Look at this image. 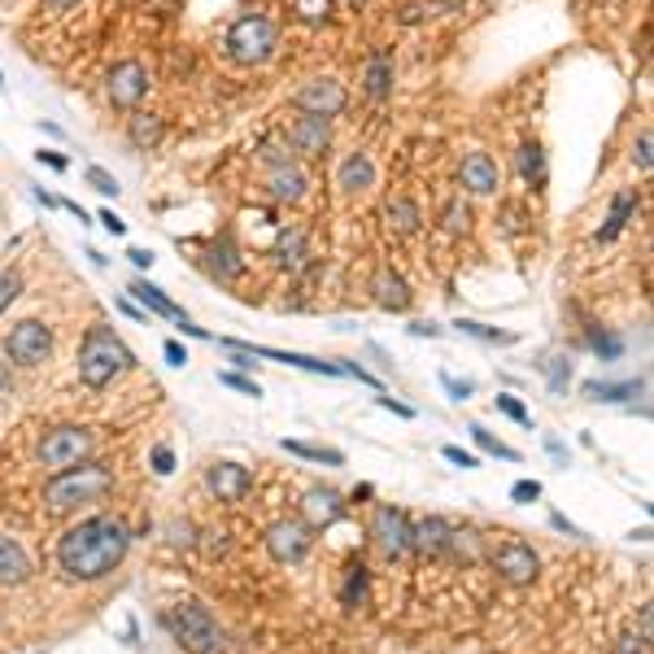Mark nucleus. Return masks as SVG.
Listing matches in <instances>:
<instances>
[{"label":"nucleus","mask_w":654,"mask_h":654,"mask_svg":"<svg viewBox=\"0 0 654 654\" xmlns=\"http://www.w3.org/2000/svg\"><path fill=\"white\" fill-rule=\"evenodd\" d=\"M131 550V528L118 515L79 519L58 537V567L66 580H105Z\"/></svg>","instance_id":"nucleus-1"},{"label":"nucleus","mask_w":654,"mask_h":654,"mask_svg":"<svg viewBox=\"0 0 654 654\" xmlns=\"http://www.w3.org/2000/svg\"><path fill=\"white\" fill-rule=\"evenodd\" d=\"M275 53H279V23L266 10H244V14H236L227 23V32H223V58L231 66L257 71Z\"/></svg>","instance_id":"nucleus-2"},{"label":"nucleus","mask_w":654,"mask_h":654,"mask_svg":"<svg viewBox=\"0 0 654 654\" xmlns=\"http://www.w3.org/2000/svg\"><path fill=\"white\" fill-rule=\"evenodd\" d=\"M131 350L123 345V337L110 323H92L84 341H79V380L88 389H110L123 372H131Z\"/></svg>","instance_id":"nucleus-3"},{"label":"nucleus","mask_w":654,"mask_h":654,"mask_svg":"<svg viewBox=\"0 0 654 654\" xmlns=\"http://www.w3.org/2000/svg\"><path fill=\"white\" fill-rule=\"evenodd\" d=\"M110 489H114V471L88 458V463H79V467H71V471H58V476L45 485V506H49V515H71V511H79V506L105 502Z\"/></svg>","instance_id":"nucleus-4"},{"label":"nucleus","mask_w":654,"mask_h":654,"mask_svg":"<svg viewBox=\"0 0 654 654\" xmlns=\"http://www.w3.org/2000/svg\"><path fill=\"white\" fill-rule=\"evenodd\" d=\"M257 162H262V192H266V201H275V205H301L305 201L310 175L284 144L262 140L257 144Z\"/></svg>","instance_id":"nucleus-5"},{"label":"nucleus","mask_w":654,"mask_h":654,"mask_svg":"<svg viewBox=\"0 0 654 654\" xmlns=\"http://www.w3.org/2000/svg\"><path fill=\"white\" fill-rule=\"evenodd\" d=\"M166 628L175 632V641L188 650V654H223L227 650V637L218 628V619L201 606V602H179L166 611Z\"/></svg>","instance_id":"nucleus-6"},{"label":"nucleus","mask_w":654,"mask_h":654,"mask_svg":"<svg viewBox=\"0 0 654 654\" xmlns=\"http://www.w3.org/2000/svg\"><path fill=\"white\" fill-rule=\"evenodd\" d=\"M40 467H49L53 476L58 471H71V467H79V463H88V454H92V432L88 428H53V432H45L40 437Z\"/></svg>","instance_id":"nucleus-7"},{"label":"nucleus","mask_w":654,"mask_h":654,"mask_svg":"<svg viewBox=\"0 0 654 654\" xmlns=\"http://www.w3.org/2000/svg\"><path fill=\"white\" fill-rule=\"evenodd\" d=\"M288 105L297 110V114H314V118H341L345 110H350V92H345V84L341 79H310V84H301L292 97H288Z\"/></svg>","instance_id":"nucleus-8"},{"label":"nucleus","mask_w":654,"mask_h":654,"mask_svg":"<svg viewBox=\"0 0 654 654\" xmlns=\"http://www.w3.org/2000/svg\"><path fill=\"white\" fill-rule=\"evenodd\" d=\"M5 354L14 367H40L49 354H53V327L40 323V318H23L10 327L5 337Z\"/></svg>","instance_id":"nucleus-9"},{"label":"nucleus","mask_w":654,"mask_h":654,"mask_svg":"<svg viewBox=\"0 0 654 654\" xmlns=\"http://www.w3.org/2000/svg\"><path fill=\"white\" fill-rule=\"evenodd\" d=\"M149 88H153V75H149V66L136 62V58L114 62L110 75H105V101H110L114 110H136V105L149 97Z\"/></svg>","instance_id":"nucleus-10"},{"label":"nucleus","mask_w":654,"mask_h":654,"mask_svg":"<svg viewBox=\"0 0 654 654\" xmlns=\"http://www.w3.org/2000/svg\"><path fill=\"white\" fill-rule=\"evenodd\" d=\"M284 149L301 162H314L332 149V118H314V114H297L288 127H284Z\"/></svg>","instance_id":"nucleus-11"},{"label":"nucleus","mask_w":654,"mask_h":654,"mask_svg":"<svg viewBox=\"0 0 654 654\" xmlns=\"http://www.w3.org/2000/svg\"><path fill=\"white\" fill-rule=\"evenodd\" d=\"M310 545H314V528L305 519H275L266 528V554L275 563H284V567L301 563L310 554Z\"/></svg>","instance_id":"nucleus-12"},{"label":"nucleus","mask_w":654,"mask_h":654,"mask_svg":"<svg viewBox=\"0 0 654 654\" xmlns=\"http://www.w3.org/2000/svg\"><path fill=\"white\" fill-rule=\"evenodd\" d=\"M458 188L467 197H498L502 192V166L493 153L485 149H471L458 158Z\"/></svg>","instance_id":"nucleus-13"},{"label":"nucleus","mask_w":654,"mask_h":654,"mask_svg":"<svg viewBox=\"0 0 654 654\" xmlns=\"http://www.w3.org/2000/svg\"><path fill=\"white\" fill-rule=\"evenodd\" d=\"M493 571L506 580V584H532L537 571H541V558L528 541H502L493 550Z\"/></svg>","instance_id":"nucleus-14"},{"label":"nucleus","mask_w":654,"mask_h":654,"mask_svg":"<svg viewBox=\"0 0 654 654\" xmlns=\"http://www.w3.org/2000/svg\"><path fill=\"white\" fill-rule=\"evenodd\" d=\"M372 537L389 558H406L411 554V515L402 506H380L372 519Z\"/></svg>","instance_id":"nucleus-15"},{"label":"nucleus","mask_w":654,"mask_h":654,"mask_svg":"<svg viewBox=\"0 0 654 654\" xmlns=\"http://www.w3.org/2000/svg\"><path fill=\"white\" fill-rule=\"evenodd\" d=\"M637 214H641V188H619V192L611 197V210H606L602 227L593 231V244L619 240V236L628 231V223H637Z\"/></svg>","instance_id":"nucleus-16"},{"label":"nucleus","mask_w":654,"mask_h":654,"mask_svg":"<svg viewBox=\"0 0 654 654\" xmlns=\"http://www.w3.org/2000/svg\"><path fill=\"white\" fill-rule=\"evenodd\" d=\"M205 489H210L218 502H240V498L253 489V476H249V467H240V463H214V467L205 471Z\"/></svg>","instance_id":"nucleus-17"},{"label":"nucleus","mask_w":654,"mask_h":654,"mask_svg":"<svg viewBox=\"0 0 654 654\" xmlns=\"http://www.w3.org/2000/svg\"><path fill=\"white\" fill-rule=\"evenodd\" d=\"M337 188L345 197H363L367 188H376V162L367 149H354L341 158V171H337Z\"/></svg>","instance_id":"nucleus-18"},{"label":"nucleus","mask_w":654,"mask_h":654,"mask_svg":"<svg viewBox=\"0 0 654 654\" xmlns=\"http://www.w3.org/2000/svg\"><path fill=\"white\" fill-rule=\"evenodd\" d=\"M450 537H454V524L441 519V515H428V519L411 524V550H419L424 558H445Z\"/></svg>","instance_id":"nucleus-19"},{"label":"nucleus","mask_w":654,"mask_h":654,"mask_svg":"<svg viewBox=\"0 0 654 654\" xmlns=\"http://www.w3.org/2000/svg\"><path fill=\"white\" fill-rule=\"evenodd\" d=\"M363 97L372 105H385L393 97V53L389 49H376L363 66Z\"/></svg>","instance_id":"nucleus-20"},{"label":"nucleus","mask_w":654,"mask_h":654,"mask_svg":"<svg viewBox=\"0 0 654 654\" xmlns=\"http://www.w3.org/2000/svg\"><path fill=\"white\" fill-rule=\"evenodd\" d=\"M341 515H345V498L337 489H310L301 502V519L310 528H332Z\"/></svg>","instance_id":"nucleus-21"},{"label":"nucleus","mask_w":654,"mask_h":654,"mask_svg":"<svg viewBox=\"0 0 654 654\" xmlns=\"http://www.w3.org/2000/svg\"><path fill=\"white\" fill-rule=\"evenodd\" d=\"M372 292H376V305H385V310H393V314L411 310V301H415L411 284H406V279H402V271H393V266H380V271H376Z\"/></svg>","instance_id":"nucleus-22"},{"label":"nucleus","mask_w":654,"mask_h":654,"mask_svg":"<svg viewBox=\"0 0 654 654\" xmlns=\"http://www.w3.org/2000/svg\"><path fill=\"white\" fill-rule=\"evenodd\" d=\"M385 218H389L393 236H419L424 231V210H419V201L411 192H393L385 201Z\"/></svg>","instance_id":"nucleus-23"},{"label":"nucleus","mask_w":654,"mask_h":654,"mask_svg":"<svg viewBox=\"0 0 654 654\" xmlns=\"http://www.w3.org/2000/svg\"><path fill=\"white\" fill-rule=\"evenodd\" d=\"M32 580V558L18 545V537L0 532V584H27Z\"/></svg>","instance_id":"nucleus-24"},{"label":"nucleus","mask_w":654,"mask_h":654,"mask_svg":"<svg viewBox=\"0 0 654 654\" xmlns=\"http://www.w3.org/2000/svg\"><path fill=\"white\" fill-rule=\"evenodd\" d=\"M271 257H275V266H284V271H301V266L310 262L305 227H284L279 240H275V249H271Z\"/></svg>","instance_id":"nucleus-25"},{"label":"nucleus","mask_w":654,"mask_h":654,"mask_svg":"<svg viewBox=\"0 0 654 654\" xmlns=\"http://www.w3.org/2000/svg\"><path fill=\"white\" fill-rule=\"evenodd\" d=\"M205 271H210L218 284H236V279L244 275V257H240V249H236L231 240H218V244L210 249V257H205Z\"/></svg>","instance_id":"nucleus-26"},{"label":"nucleus","mask_w":654,"mask_h":654,"mask_svg":"<svg viewBox=\"0 0 654 654\" xmlns=\"http://www.w3.org/2000/svg\"><path fill=\"white\" fill-rule=\"evenodd\" d=\"M515 166H519V179H524L532 192H541V188H545L550 171H545V149H541L537 140H524V144H519V153H515Z\"/></svg>","instance_id":"nucleus-27"},{"label":"nucleus","mask_w":654,"mask_h":654,"mask_svg":"<svg viewBox=\"0 0 654 654\" xmlns=\"http://www.w3.org/2000/svg\"><path fill=\"white\" fill-rule=\"evenodd\" d=\"M288 14L301 27H327L337 14V0H288Z\"/></svg>","instance_id":"nucleus-28"},{"label":"nucleus","mask_w":654,"mask_h":654,"mask_svg":"<svg viewBox=\"0 0 654 654\" xmlns=\"http://www.w3.org/2000/svg\"><path fill=\"white\" fill-rule=\"evenodd\" d=\"M131 292H136V301H140L149 314H162V318H175V323L184 318V310H179V305H175V301H171V297H166L158 284H149V279H136V284H131Z\"/></svg>","instance_id":"nucleus-29"},{"label":"nucleus","mask_w":654,"mask_h":654,"mask_svg":"<svg viewBox=\"0 0 654 654\" xmlns=\"http://www.w3.org/2000/svg\"><path fill=\"white\" fill-rule=\"evenodd\" d=\"M367 598H372V576H367L363 563H350L345 567V584H341V606L359 611V606H367Z\"/></svg>","instance_id":"nucleus-30"},{"label":"nucleus","mask_w":654,"mask_h":654,"mask_svg":"<svg viewBox=\"0 0 654 654\" xmlns=\"http://www.w3.org/2000/svg\"><path fill=\"white\" fill-rule=\"evenodd\" d=\"M162 136H166V123H162L158 114H136V118L127 123V140H131L136 149H158Z\"/></svg>","instance_id":"nucleus-31"},{"label":"nucleus","mask_w":654,"mask_h":654,"mask_svg":"<svg viewBox=\"0 0 654 654\" xmlns=\"http://www.w3.org/2000/svg\"><path fill=\"white\" fill-rule=\"evenodd\" d=\"M441 231H445V236H467V231H471V205L463 201V192H454V197L441 205Z\"/></svg>","instance_id":"nucleus-32"},{"label":"nucleus","mask_w":654,"mask_h":654,"mask_svg":"<svg viewBox=\"0 0 654 654\" xmlns=\"http://www.w3.org/2000/svg\"><path fill=\"white\" fill-rule=\"evenodd\" d=\"M637 393H641V380H624V385H615V380H589L584 385L589 402H624V398H637Z\"/></svg>","instance_id":"nucleus-33"},{"label":"nucleus","mask_w":654,"mask_h":654,"mask_svg":"<svg viewBox=\"0 0 654 654\" xmlns=\"http://www.w3.org/2000/svg\"><path fill=\"white\" fill-rule=\"evenodd\" d=\"M284 450H288V454H297V458H310V463H327V467H341V463H345V454H341V450H327V445L284 441Z\"/></svg>","instance_id":"nucleus-34"},{"label":"nucleus","mask_w":654,"mask_h":654,"mask_svg":"<svg viewBox=\"0 0 654 654\" xmlns=\"http://www.w3.org/2000/svg\"><path fill=\"white\" fill-rule=\"evenodd\" d=\"M589 350L602 359V363H615L624 354V341L615 332H606V327H589Z\"/></svg>","instance_id":"nucleus-35"},{"label":"nucleus","mask_w":654,"mask_h":654,"mask_svg":"<svg viewBox=\"0 0 654 654\" xmlns=\"http://www.w3.org/2000/svg\"><path fill=\"white\" fill-rule=\"evenodd\" d=\"M458 332L476 337L485 345H515V332H498V327H485V323H471V318H458Z\"/></svg>","instance_id":"nucleus-36"},{"label":"nucleus","mask_w":654,"mask_h":654,"mask_svg":"<svg viewBox=\"0 0 654 654\" xmlns=\"http://www.w3.org/2000/svg\"><path fill=\"white\" fill-rule=\"evenodd\" d=\"M467 432H471V441H476V445H480L485 454H493V458H506V463H519V454H515L511 445H502V441H498V437H493L489 428H480V424H471Z\"/></svg>","instance_id":"nucleus-37"},{"label":"nucleus","mask_w":654,"mask_h":654,"mask_svg":"<svg viewBox=\"0 0 654 654\" xmlns=\"http://www.w3.org/2000/svg\"><path fill=\"white\" fill-rule=\"evenodd\" d=\"M545 380H550V389H554V393H563V389H567V380H571V359H563V354L545 359Z\"/></svg>","instance_id":"nucleus-38"},{"label":"nucleus","mask_w":654,"mask_h":654,"mask_svg":"<svg viewBox=\"0 0 654 654\" xmlns=\"http://www.w3.org/2000/svg\"><path fill=\"white\" fill-rule=\"evenodd\" d=\"M23 297V275L18 271H0V314Z\"/></svg>","instance_id":"nucleus-39"},{"label":"nucleus","mask_w":654,"mask_h":654,"mask_svg":"<svg viewBox=\"0 0 654 654\" xmlns=\"http://www.w3.org/2000/svg\"><path fill=\"white\" fill-rule=\"evenodd\" d=\"M84 179H88L97 192H105V197H118V179H114L110 171H101V166H88V171H84Z\"/></svg>","instance_id":"nucleus-40"},{"label":"nucleus","mask_w":654,"mask_h":654,"mask_svg":"<svg viewBox=\"0 0 654 654\" xmlns=\"http://www.w3.org/2000/svg\"><path fill=\"white\" fill-rule=\"evenodd\" d=\"M498 411H502V415H511L515 424H532V415H528V406H524L519 398H511V393H498Z\"/></svg>","instance_id":"nucleus-41"},{"label":"nucleus","mask_w":654,"mask_h":654,"mask_svg":"<svg viewBox=\"0 0 654 654\" xmlns=\"http://www.w3.org/2000/svg\"><path fill=\"white\" fill-rule=\"evenodd\" d=\"M632 162H637V171H641V175H650V127H641V131H637Z\"/></svg>","instance_id":"nucleus-42"},{"label":"nucleus","mask_w":654,"mask_h":654,"mask_svg":"<svg viewBox=\"0 0 654 654\" xmlns=\"http://www.w3.org/2000/svg\"><path fill=\"white\" fill-rule=\"evenodd\" d=\"M218 385H227V389H236V393H244V398H262V389H257L249 376H236V372H223Z\"/></svg>","instance_id":"nucleus-43"},{"label":"nucleus","mask_w":654,"mask_h":654,"mask_svg":"<svg viewBox=\"0 0 654 654\" xmlns=\"http://www.w3.org/2000/svg\"><path fill=\"white\" fill-rule=\"evenodd\" d=\"M441 454H445L454 467H463V471H476V467H480V458H476V454H467V450H458V445H445Z\"/></svg>","instance_id":"nucleus-44"},{"label":"nucleus","mask_w":654,"mask_h":654,"mask_svg":"<svg viewBox=\"0 0 654 654\" xmlns=\"http://www.w3.org/2000/svg\"><path fill=\"white\" fill-rule=\"evenodd\" d=\"M441 385L450 389V398H454V402H467V398L476 393V385H471V380H454V376H441Z\"/></svg>","instance_id":"nucleus-45"},{"label":"nucleus","mask_w":654,"mask_h":654,"mask_svg":"<svg viewBox=\"0 0 654 654\" xmlns=\"http://www.w3.org/2000/svg\"><path fill=\"white\" fill-rule=\"evenodd\" d=\"M153 471H158V476H171V471H175V450H171V445H158V450H153Z\"/></svg>","instance_id":"nucleus-46"},{"label":"nucleus","mask_w":654,"mask_h":654,"mask_svg":"<svg viewBox=\"0 0 654 654\" xmlns=\"http://www.w3.org/2000/svg\"><path fill=\"white\" fill-rule=\"evenodd\" d=\"M511 498H515V502H537V498H541V485H537V480H519V485L511 489Z\"/></svg>","instance_id":"nucleus-47"},{"label":"nucleus","mask_w":654,"mask_h":654,"mask_svg":"<svg viewBox=\"0 0 654 654\" xmlns=\"http://www.w3.org/2000/svg\"><path fill=\"white\" fill-rule=\"evenodd\" d=\"M645 650H650L645 637H619V645H615V654H645Z\"/></svg>","instance_id":"nucleus-48"},{"label":"nucleus","mask_w":654,"mask_h":654,"mask_svg":"<svg viewBox=\"0 0 654 654\" xmlns=\"http://www.w3.org/2000/svg\"><path fill=\"white\" fill-rule=\"evenodd\" d=\"M162 354H166V363H171V367H184V363H188V354H184V345H179V341H166V345H162Z\"/></svg>","instance_id":"nucleus-49"},{"label":"nucleus","mask_w":654,"mask_h":654,"mask_svg":"<svg viewBox=\"0 0 654 654\" xmlns=\"http://www.w3.org/2000/svg\"><path fill=\"white\" fill-rule=\"evenodd\" d=\"M36 158H40L45 166H53V171H66V166H71V158H66V153H53V149H45V153H36Z\"/></svg>","instance_id":"nucleus-50"},{"label":"nucleus","mask_w":654,"mask_h":654,"mask_svg":"<svg viewBox=\"0 0 654 654\" xmlns=\"http://www.w3.org/2000/svg\"><path fill=\"white\" fill-rule=\"evenodd\" d=\"M101 223H105V231H114V236H127V223H123L114 210H101Z\"/></svg>","instance_id":"nucleus-51"},{"label":"nucleus","mask_w":654,"mask_h":654,"mask_svg":"<svg viewBox=\"0 0 654 654\" xmlns=\"http://www.w3.org/2000/svg\"><path fill=\"white\" fill-rule=\"evenodd\" d=\"M127 257H131V266H140V271L153 266V253H149V249H127Z\"/></svg>","instance_id":"nucleus-52"},{"label":"nucleus","mask_w":654,"mask_h":654,"mask_svg":"<svg viewBox=\"0 0 654 654\" xmlns=\"http://www.w3.org/2000/svg\"><path fill=\"white\" fill-rule=\"evenodd\" d=\"M40 5H45V10H53V14H66V10H75V5H79V0H40Z\"/></svg>","instance_id":"nucleus-53"},{"label":"nucleus","mask_w":654,"mask_h":654,"mask_svg":"<svg viewBox=\"0 0 654 654\" xmlns=\"http://www.w3.org/2000/svg\"><path fill=\"white\" fill-rule=\"evenodd\" d=\"M380 411H393V415H402V419H411V415H415L411 406H398L393 398H380Z\"/></svg>","instance_id":"nucleus-54"},{"label":"nucleus","mask_w":654,"mask_h":654,"mask_svg":"<svg viewBox=\"0 0 654 654\" xmlns=\"http://www.w3.org/2000/svg\"><path fill=\"white\" fill-rule=\"evenodd\" d=\"M411 332L415 337H441V327L437 323H411Z\"/></svg>","instance_id":"nucleus-55"},{"label":"nucleus","mask_w":654,"mask_h":654,"mask_svg":"<svg viewBox=\"0 0 654 654\" xmlns=\"http://www.w3.org/2000/svg\"><path fill=\"white\" fill-rule=\"evenodd\" d=\"M14 393V380H10V367L0 363V398H10Z\"/></svg>","instance_id":"nucleus-56"},{"label":"nucleus","mask_w":654,"mask_h":654,"mask_svg":"<svg viewBox=\"0 0 654 654\" xmlns=\"http://www.w3.org/2000/svg\"><path fill=\"white\" fill-rule=\"evenodd\" d=\"M550 454H554V458H558V463H567V450H563V445H558V441H554V437H550Z\"/></svg>","instance_id":"nucleus-57"}]
</instances>
